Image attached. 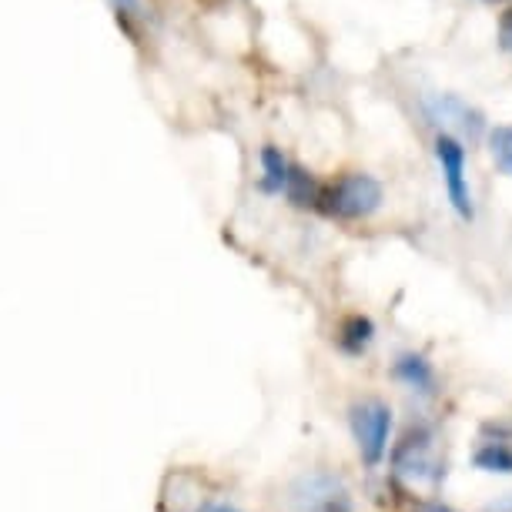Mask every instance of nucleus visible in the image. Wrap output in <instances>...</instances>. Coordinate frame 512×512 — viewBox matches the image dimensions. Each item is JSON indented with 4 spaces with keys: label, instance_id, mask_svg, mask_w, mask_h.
Returning a JSON list of instances; mask_svg holds the SVG:
<instances>
[{
    "label": "nucleus",
    "instance_id": "1",
    "mask_svg": "<svg viewBox=\"0 0 512 512\" xmlns=\"http://www.w3.org/2000/svg\"><path fill=\"white\" fill-rule=\"evenodd\" d=\"M385 205L382 181L369 171H345L332 181H322V198H318V215L335 221H365Z\"/></svg>",
    "mask_w": 512,
    "mask_h": 512
},
{
    "label": "nucleus",
    "instance_id": "2",
    "mask_svg": "<svg viewBox=\"0 0 512 512\" xmlns=\"http://www.w3.org/2000/svg\"><path fill=\"white\" fill-rule=\"evenodd\" d=\"M432 154H436L439 175H442V188L449 195L452 211L466 221L476 218V201H472V188H469V164H466V144H462L456 134L439 131L436 141H432Z\"/></svg>",
    "mask_w": 512,
    "mask_h": 512
},
{
    "label": "nucleus",
    "instance_id": "3",
    "mask_svg": "<svg viewBox=\"0 0 512 512\" xmlns=\"http://www.w3.org/2000/svg\"><path fill=\"white\" fill-rule=\"evenodd\" d=\"M349 425L359 456L369 469L389 456V436H392V409L382 399H365L355 402L349 409Z\"/></svg>",
    "mask_w": 512,
    "mask_h": 512
},
{
    "label": "nucleus",
    "instance_id": "4",
    "mask_svg": "<svg viewBox=\"0 0 512 512\" xmlns=\"http://www.w3.org/2000/svg\"><path fill=\"white\" fill-rule=\"evenodd\" d=\"M432 446H436V436L429 425H409V432L392 449V472L412 482H439L446 469L432 456Z\"/></svg>",
    "mask_w": 512,
    "mask_h": 512
},
{
    "label": "nucleus",
    "instance_id": "5",
    "mask_svg": "<svg viewBox=\"0 0 512 512\" xmlns=\"http://www.w3.org/2000/svg\"><path fill=\"white\" fill-rule=\"evenodd\" d=\"M295 512H352V492L332 472H305L292 486Z\"/></svg>",
    "mask_w": 512,
    "mask_h": 512
},
{
    "label": "nucleus",
    "instance_id": "6",
    "mask_svg": "<svg viewBox=\"0 0 512 512\" xmlns=\"http://www.w3.org/2000/svg\"><path fill=\"white\" fill-rule=\"evenodd\" d=\"M422 108L429 114L432 124H439V131L456 134L459 141L462 138L476 141L482 128H486V124H482V114L476 108H469V104L456 98V94H432V98L422 101Z\"/></svg>",
    "mask_w": 512,
    "mask_h": 512
},
{
    "label": "nucleus",
    "instance_id": "7",
    "mask_svg": "<svg viewBox=\"0 0 512 512\" xmlns=\"http://www.w3.org/2000/svg\"><path fill=\"white\" fill-rule=\"evenodd\" d=\"M392 379L395 382H402L405 389L415 392V395H436V369H432V362L425 359L422 352H399L395 355V362H392Z\"/></svg>",
    "mask_w": 512,
    "mask_h": 512
},
{
    "label": "nucleus",
    "instance_id": "8",
    "mask_svg": "<svg viewBox=\"0 0 512 512\" xmlns=\"http://www.w3.org/2000/svg\"><path fill=\"white\" fill-rule=\"evenodd\" d=\"M292 158L275 148V144H265L262 151H258V188L265 191V195H275L282 198L285 195V185H288V175H292Z\"/></svg>",
    "mask_w": 512,
    "mask_h": 512
},
{
    "label": "nucleus",
    "instance_id": "9",
    "mask_svg": "<svg viewBox=\"0 0 512 512\" xmlns=\"http://www.w3.org/2000/svg\"><path fill=\"white\" fill-rule=\"evenodd\" d=\"M375 342V325L369 315H345L335 328V345L349 359H362Z\"/></svg>",
    "mask_w": 512,
    "mask_h": 512
},
{
    "label": "nucleus",
    "instance_id": "10",
    "mask_svg": "<svg viewBox=\"0 0 512 512\" xmlns=\"http://www.w3.org/2000/svg\"><path fill=\"white\" fill-rule=\"evenodd\" d=\"M282 198H288L295 208H302V211H315L318 198H322V181H318L308 168H302V164H292V175H288V185H285Z\"/></svg>",
    "mask_w": 512,
    "mask_h": 512
},
{
    "label": "nucleus",
    "instance_id": "11",
    "mask_svg": "<svg viewBox=\"0 0 512 512\" xmlns=\"http://www.w3.org/2000/svg\"><path fill=\"white\" fill-rule=\"evenodd\" d=\"M472 466L479 472H492V476H512V446L502 439H486L472 452Z\"/></svg>",
    "mask_w": 512,
    "mask_h": 512
},
{
    "label": "nucleus",
    "instance_id": "12",
    "mask_svg": "<svg viewBox=\"0 0 512 512\" xmlns=\"http://www.w3.org/2000/svg\"><path fill=\"white\" fill-rule=\"evenodd\" d=\"M114 17H118L121 31L131 37V41H138L141 27L148 24V14H144V0H108Z\"/></svg>",
    "mask_w": 512,
    "mask_h": 512
},
{
    "label": "nucleus",
    "instance_id": "13",
    "mask_svg": "<svg viewBox=\"0 0 512 512\" xmlns=\"http://www.w3.org/2000/svg\"><path fill=\"white\" fill-rule=\"evenodd\" d=\"M489 154L502 175L512 178V124H496L489 131Z\"/></svg>",
    "mask_w": 512,
    "mask_h": 512
},
{
    "label": "nucleus",
    "instance_id": "14",
    "mask_svg": "<svg viewBox=\"0 0 512 512\" xmlns=\"http://www.w3.org/2000/svg\"><path fill=\"white\" fill-rule=\"evenodd\" d=\"M188 512H241V509L231 506L228 499H195Z\"/></svg>",
    "mask_w": 512,
    "mask_h": 512
},
{
    "label": "nucleus",
    "instance_id": "15",
    "mask_svg": "<svg viewBox=\"0 0 512 512\" xmlns=\"http://www.w3.org/2000/svg\"><path fill=\"white\" fill-rule=\"evenodd\" d=\"M499 47L512 54V7L499 14Z\"/></svg>",
    "mask_w": 512,
    "mask_h": 512
},
{
    "label": "nucleus",
    "instance_id": "16",
    "mask_svg": "<svg viewBox=\"0 0 512 512\" xmlns=\"http://www.w3.org/2000/svg\"><path fill=\"white\" fill-rule=\"evenodd\" d=\"M415 512H456V509L446 506V502H419Z\"/></svg>",
    "mask_w": 512,
    "mask_h": 512
},
{
    "label": "nucleus",
    "instance_id": "17",
    "mask_svg": "<svg viewBox=\"0 0 512 512\" xmlns=\"http://www.w3.org/2000/svg\"><path fill=\"white\" fill-rule=\"evenodd\" d=\"M486 4H512V0H486Z\"/></svg>",
    "mask_w": 512,
    "mask_h": 512
}]
</instances>
